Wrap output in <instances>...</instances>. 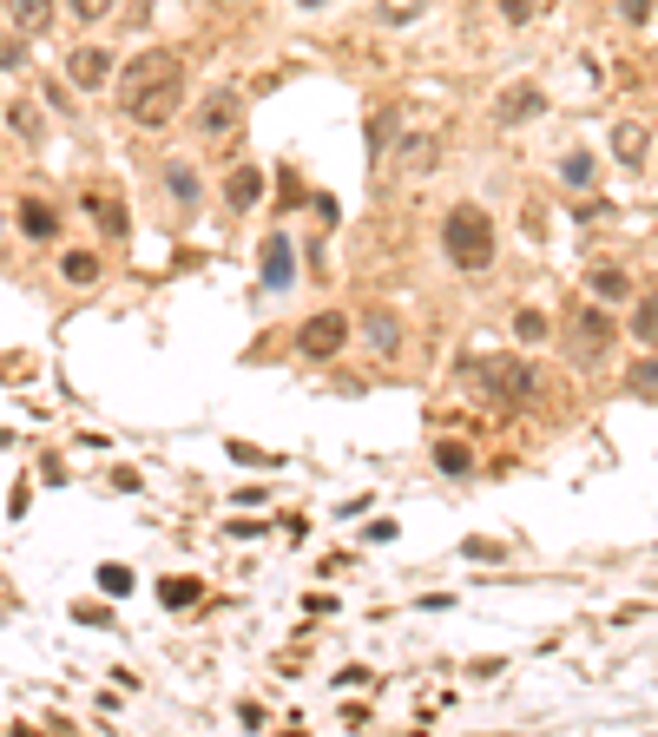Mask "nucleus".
Here are the masks:
<instances>
[{"instance_id":"obj_28","label":"nucleus","mask_w":658,"mask_h":737,"mask_svg":"<svg viewBox=\"0 0 658 737\" xmlns=\"http://www.w3.org/2000/svg\"><path fill=\"white\" fill-rule=\"evenodd\" d=\"M0 66H7V73L27 66V33H0Z\"/></svg>"},{"instance_id":"obj_9","label":"nucleus","mask_w":658,"mask_h":737,"mask_svg":"<svg viewBox=\"0 0 658 737\" xmlns=\"http://www.w3.org/2000/svg\"><path fill=\"white\" fill-rule=\"evenodd\" d=\"M237 112H244L237 86H218V93H204V99H198V112H191V126H198L204 139H224V132L237 126Z\"/></svg>"},{"instance_id":"obj_26","label":"nucleus","mask_w":658,"mask_h":737,"mask_svg":"<svg viewBox=\"0 0 658 737\" xmlns=\"http://www.w3.org/2000/svg\"><path fill=\"white\" fill-rule=\"evenodd\" d=\"M514 336H520V343H547V336H553V323H547L540 310H520V316H514Z\"/></svg>"},{"instance_id":"obj_2","label":"nucleus","mask_w":658,"mask_h":737,"mask_svg":"<svg viewBox=\"0 0 658 737\" xmlns=\"http://www.w3.org/2000/svg\"><path fill=\"white\" fill-rule=\"evenodd\" d=\"M461 376L487 395V408H501V415L540 402V369H533L527 356H468V362H461Z\"/></svg>"},{"instance_id":"obj_7","label":"nucleus","mask_w":658,"mask_h":737,"mask_svg":"<svg viewBox=\"0 0 658 737\" xmlns=\"http://www.w3.org/2000/svg\"><path fill=\"white\" fill-rule=\"evenodd\" d=\"M158 191H165V204H172L178 218H198V204H204V178L198 165H185V158H165V172H158Z\"/></svg>"},{"instance_id":"obj_5","label":"nucleus","mask_w":658,"mask_h":737,"mask_svg":"<svg viewBox=\"0 0 658 737\" xmlns=\"http://www.w3.org/2000/svg\"><path fill=\"white\" fill-rule=\"evenodd\" d=\"M343 349H349L343 310H316V316H303V323H297V356L303 362H336Z\"/></svg>"},{"instance_id":"obj_17","label":"nucleus","mask_w":658,"mask_h":737,"mask_svg":"<svg viewBox=\"0 0 658 737\" xmlns=\"http://www.w3.org/2000/svg\"><path fill=\"white\" fill-rule=\"evenodd\" d=\"M7 20H14V33H47L53 0H7Z\"/></svg>"},{"instance_id":"obj_27","label":"nucleus","mask_w":658,"mask_h":737,"mask_svg":"<svg viewBox=\"0 0 658 737\" xmlns=\"http://www.w3.org/2000/svg\"><path fill=\"white\" fill-rule=\"evenodd\" d=\"M158 599H165V606H198L204 586L198 580H165V586H158Z\"/></svg>"},{"instance_id":"obj_32","label":"nucleus","mask_w":658,"mask_h":737,"mask_svg":"<svg viewBox=\"0 0 658 737\" xmlns=\"http://www.w3.org/2000/svg\"><path fill=\"white\" fill-rule=\"evenodd\" d=\"M369 145H376V152L389 145V112H376V119H369Z\"/></svg>"},{"instance_id":"obj_24","label":"nucleus","mask_w":658,"mask_h":737,"mask_svg":"<svg viewBox=\"0 0 658 737\" xmlns=\"http://www.w3.org/2000/svg\"><path fill=\"white\" fill-rule=\"evenodd\" d=\"M66 14H73V27H99L106 14H119V0H66Z\"/></svg>"},{"instance_id":"obj_4","label":"nucleus","mask_w":658,"mask_h":737,"mask_svg":"<svg viewBox=\"0 0 658 737\" xmlns=\"http://www.w3.org/2000/svg\"><path fill=\"white\" fill-rule=\"evenodd\" d=\"M560 343H566V356L580 362V369H606L612 349H619V323L606 316V303H580V310L566 316Z\"/></svg>"},{"instance_id":"obj_25","label":"nucleus","mask_w":658,"mask_h":737,"mask_svg":"<svg viewBox=\"0 0 658 737\" xmlns=\"http://www.w3.org/2000/svg\"><path fill=\"white\" fill-rule=\"evenodd\" d=\"M99 593H106V599H126L132 593V566L106 560V566H99Z\"/></svg>"},{"instance_id":"obj_20","label":"nucleus","mask_w":658,"mask_h":737,"mask_svg":"<svg viewBox=\"0 0 658 737\" xmlns=\"http://www.w3.org/2000/svg\"><path fill=\"white\" fill-rule=\"evenodd\" d=\"M626 389L639 395V402H658V349H645V356L626 369Z\"/></svg>"},{"instance_id":"obj_13","label":"nucleus","mask_w":658,"mask_h":737,"mask_svg":"<svg viewBox=\"0 0 658 737\" xmlns=\"http://www.w3.org/2000/svg\"><path fill=\"white\" fill-rule=\"evenodd\" d=\"M612 158H619L626 172H639L645 158H652V132H645L639 119H619V126H612Z\"/></svg>"},{"instance_id":"obj_30","label":"nucleus","mask_w":658,"mask_h":737,"mask_svg":"<svg viewBox=\"0 0 658 737\" xmlns=\"http://www.w3.org/2000/svg\"><path fill=\"white\" fill-rule=\"evenodd\" d=\"M652 14H658V0H619V20H626V27H645Z\"/></svg>"},{"instance_id":"obj_18","label":"nucleus","mask_w":658,"mask_h":737,"mask_svg":"<svg viewBox=\"0 0 658 737\" xmlns=\"http://www.w3.org/2000/svg\"><path fill=\"white\" fill-rule=\"evenodd\" d=\"M99 270H106V264H99V251H66V257H60V277L73 283V290H93Z\"/></svg>"},{"instance_id":"obj_23","label":"nucleus","mask_w":658,"mask_h":737,"mask_svg":"<svg viewBox=\"0 0 658 737\" xmlns=\"http://www.w3.org/2000/svg\"><path fill=\"white\" fill-rule=\"evenodd\" d=\"M632 336H639L645 349H658V297H639V303H632Z\"/></svg>"},{"instance_id":"obj_10","label":"nucleus","mask_w":658,"mask_h":737,"mask_svg":"<svg viewBox=\"0 0 658 737\" xmlns=\"http://www.w3.org/2000/svg\"><path fill=\"white\" fill-rule=\"evenodd\" d=\"M66 79H73L79 93L112 86V47H73V53H66Z\"/></svg>"},{"instance_id":"obj_21","label":"nucleus","mask_w":658,"mask_h":737,"mask_svg":"<svg viewBox=\"0 0 658 737\" xmlns=\"http://www.w3.org/2000/svg\"><path fill=\"white\" fill-rule=\"evenodd\" d=\"M435 468L448 474V481H461V474H474V448L468 441H435Z\"/></svg>"},{"instance_id":"obj_16","label":"nucleus","mask_w":658,"mask_h":737,"mask_svg":"<svg viewBox=\"0 0 658 737\" xmlns=\"http://www.w3.org/2000/svg\"><path fill=\"white\" fill-rule=\"evenodd\" d=\"M586 290H593V303H626L632 297V277L619 264H599L593 277H586Z\"/></svg>"},{"instance_id":"obj_31","label":"nucleus","mask_w":658,"mask_h":737,"mask_svg":"<svg viewBox=\"0 0 658 737\" xmlns=\"http://www.w3.org/2000/svg\"><path fill=\"white\" fill-rule=\"evenodd\" d=\"M14 132H20V139H40L47 126H40V112H33V106H14Z\"/></svg>"},{"instance_id":"obj_3","label":"nucleus","mask_w":658,"mask_h":737,"mask_svg":"<svg viewBox=\"0 0 658 737\" xmlns=\"http://www.w3.org/2000/svg\"><path fill=\"white\" fill-rule=\"evenodd\" d=\"M441 257L461 277H481L494 264V218H487L481 204H448V218H441Z\"/></svg>"},{"instance_id":"obj_19","label":"nucleus","mask_w":658,"mask_h":737,"mask_svg":"<svg viewBox=\"0 0 658 737\" xmlns=\"http://www.w3.org/2000/svg\"><path fill=\"white\" fill-rule=\"evenodd\" d=\"M435 158H441V145L428 139V132H415V139L402 145V172L408 178H428V172H435Z\"/></svg>"},{"instance_id":"obj_8","label":"nucleus","mask_w":658,"mask_h":737,"mask_svg":"<svg viewBox=\"0 0 658 737\" xmlns=\"http://www.w3.org/2000/svg\"><path fill=\"white\" fill-rule=\"evenodd\" d=\"M540 112H547V93H540L533 79H520V86H507V93L494 99V126L514 132V126H527V119H540Z\"/></svg>"},{"instance_id":"obj_22","label":"nucleus","mask_w":658,"mask_h":737,"mask_svg":"<svg viewBox=\"0 0 658 737\" xmlns=\"http://www.w3.org/2000/svg\"><path fill=\"white\" fill-rule=\"evenodd\" d=\"M593 172H599V158L586 152V145H573V152L560 158V178H566V185H593Z\"/></svg>"},{"instance_id":"obj_14","label":"nucleus","mask_w":658,"mask_h":737,"mask_svg":"<svg viewBox=\"0 0 658 737\" xmlns=\"http://www.w3.org/2000/svg\"><path fill=\"white\" fill-rule=\"evenodd\" d=\"M257 198H264V172H257V165H237V172L224 178V204H231V211H251Z\"/></svg>"},{"instance_id":"obj_34","label":"nucleus","mask_w":658,"mask_h":737,"mask_svg":"<svg viewBox=\"0 0 658 737\" xmlns=\"http://www.w3.org/2000/svg\"><path fill=\"white\" fill-rule=\"evenodd\" d=\"M0 231H7V218H0Z\"/></svg>"},{"instance_id":"obj_15","label":"nucleus","mask_w":658,"mask_h":737,"mask_svg":"<svg viewBox=\"0 0 658 737\" xmlns=\"http://www.w3.org/2000/svg\"><path fill=\"white\" fill-rule=\"evenodd\" d=\"M86 211H93V224H99V231H106V237H126V231H132L126 204L112 198V191H93V198H86Z\"/></svg>"},{"instance_id":"obj_12","label":"nucleus","mask_w":658,"mask_h":737,"mask_svg":"<svg viewBox=\"0 0 658 737\" xmlns=\"http://www.w3.org/2000/svg\"><path fill=\"white\" fill-rule=\"evenodd\" d=\"M14 231L27 237V244H53V237H60V211H53L47 198H20L14 204Z\"/></svg>"},{"instance_id":"obj_1","label":"nucleus","mask_w":658,"mask_h":737,"mask_svg":"<svg viewBox=\"0 0 658 737\" xmlns=\"http://www.w3.org/2000/svg\"><path fill=\"white\" fill-rule=\"evenodd\" d=\"M119 112L145 132L172 126L178 112H185V60H178V53H158V47L139 53V60L119 73Z\"/></svg>"},{"instance_id":"obj_29","label":"nucleus","mask_w":658,"mask_h":737,"mask_svg":"<svg viewBox=\"0 0 658 737\" xmlns=\"http://www.w3.org/2000/svg\"><path fill=\"white\" fill-rule=\"evenodd\" d=\"M494 7H501V20H507V27H527L540 0H494Z\"/></svg>"},{"instance_id":"obj_6","label":"nucleus","mask_w":658,"mask_h":737,"mask_svg":"<svg viewBox=\"0 0 658 737\" xmlns=\"http://www.w3.org/2000/svg\"><path fill=\"white\" fill-rule=\"evenodd\" d=\"M257 277H264L270 297L297 290V244H290V231H270L264 237V251H257Z\"/></svg>"},{"instance_id":"obj_33","label":"nucleus","mask_w":658,"mask_h":737,"mask_svg":"<svg viewBox=\"0 0 658 737\" xmlns=\"http://www.w3.org/2000/svg\"><path fill=\"white\" fill-rule=\"evenodd\" d=\"M297 7H303V14H316V7H329V0H297Z\"/></svg>"},{"instance_id":"obj_11","label":"nucleus","mask_w":658,"mask_h":737,"mask_svg":"<svg viewBox=\"0 0 658 737\" xmlns=\"http://www.w3.org/2000/svg\"><path fill=\"white\" fill-rule=\"evenodd\" d=\"M362 336H369V349H376L382 362L402 356V316H395L389 303H369V316H362Z\"/></svg>"}]
</instances>
